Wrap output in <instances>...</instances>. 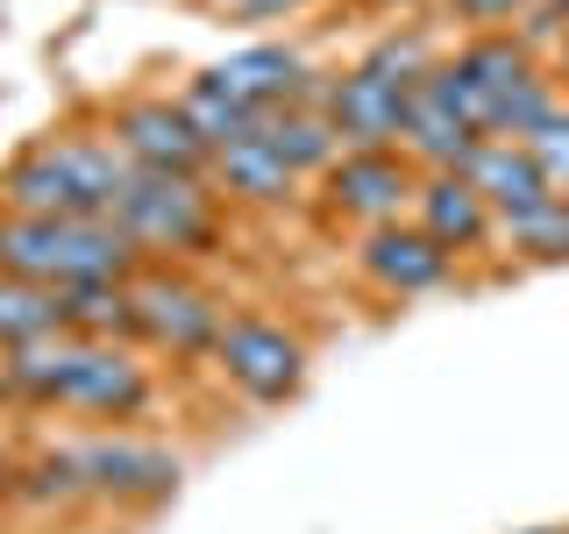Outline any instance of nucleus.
Returning a JSON list of instances; mask_svg holds the SVG:
<instances>
[{"mask_svg": "<svg viewBox=\"0 0 569 534\" xmlns=\"http://www.w3.org/2000/svg\"><path fill=\"white\" fill-rule=\"evenodd\" d=\"M0 392L29 414H71L93 427H136L157 414L164 378L157 356L136 343H86V335H43V343L0 349Z\"/></svg>", "mask_w": 569, "mask_h": 534, "instance_id": "f257e3e1", "label": "nucleus"}, {"mask_svg": "<svg viewBox=\"0 0 569 534\" xmlns=\"http://www.w3.org/2000/svg\"><path fill=\"white\" fill-rule=\"evenodd\" d=\"M14 498H22V456L0 449V506H14Z\"/></svg>", "mask_w": 569, "mask_h": 534, "instance_id": "bb28decb", "label": "nucleus"}, {"mask_svg": "<svg viewBox=\"0 0 569 534\" xmlns=\"http://www.w3.org/2000/svg\"><path fill=\"white\" fill-rule=\"evenodd\" d=\"M477 121L462 115V107L449 100V86L427 71V79L413 86V100H406V129H399V150L413 157L420 171H462L470 165V150H477Z\"/></svg>", "mask_w": 569, "mask_h": 534, "instance_id": "2eb2a0df", "label": "nucleus"}, {"mask_svg": "<svg viewBox=\"0 0 569 534\" xmlns=\"http://www.w3.org/2000/svg\"><path fill=\"white\" fill-rule=\"evenodd\" d=\"M556 79H562V93H569V36H562V50H556Z\"/></svg>", "mask_w": 569, "mask_h": 534, "instance_id": "cd10ccee", "label": "nucleus"}, {"mask_svg": "<svg viewBox=\"0 0 569 534\" xmlns=\"http://www.w3.org/2000/svg\"><path fill=\"white\" fill-rule=\"evenodd\" d=\"M22 498H29V506H86L71 442H50V449H29L22 456Z\"/></svg>", "mask_w": 569, "mask_h": 534, "instance_id": "4be33fe9", "label": "nucleus"}, {"mask_svg": "<svg viewBox=\"0 0 569 534\" xmlns=\"http://www.w3.org/2000/svg\"><path fill=\"white\" fill-rule=\"evenodd\" d=\"M107 214L129 228V243L150 264H207V257H221V243H228V200L207 178L136 165L121 178V192L107 200Z\"/></svg>", "mask_w": 569, "mask_h": 534, "instance_id": "7ed1b4c3", "label": "nucleus"}, {"mask_svg": "<svg viewBox=\"0 0 569 534\" xmlns=\"http://www.w3.org/2000/svg\"><path fill=\"white\" fill-rule=\"evenodd\" d=\"M100 121H107V136L129 150V165H142V171H178V178H207L213 171V150H207V136L186 121L178 93L136 86V93H121Z\"/></svg>", "mask_w": 569, "mask_h": 534, "instance_id": "9d476101", "label": "nucleus"}, {"mask_svg": "<svg viewBox=\"0 0 569 534\" xmlns=\"http://www.w3.org/2000/svg\"><path fill=\"white\" fill-rule=\"evenodd\" d=\"M435 8L456 36H470V29H512L533 0H435Z\"/></svg>", "mask_w": 569, "mask_h": 534, "instance_id": "b1692460", "label": "nucleus"}, {"mask_svg": "<svg viewBox=\"0 0 569 534\" xmlns=\"http://www.w3.org/2000/svg\"><path fill=\"white\" fill-rule=\"evenodd\" d=\"M64 335H86V343H136V307L129 285H71L64 293Z\"/></svg>", "mask_w": 569, "mask_h": 534, "instance_id": "412c9836", "label": "nucleus"}, {"mask_svg": "<svg viewBox=\"0 0 569 534\" xmlns=\"http://www.w3.org/2000/svg\"><path fill=\"white\" fill-rule=\"evenodd\" d=\"M136 307V349L164 356V364H207L221 343V320L236 314L192 264H142L129 278Z\"/></svg>", "mask_w": 569, "mask_h": 534, "instance_id": "423d86ee", "label": "nucleus"}, {"mask_svg": "<svg viewBox=\"0 0 569 534\" xmlns=\"http://www.w3.org/2000/svg\"><path fill=\"white\" fill-rule=\"evenodd\" d=\"M406 86H391L378 79L370 65H342L328 79V115H335V129H342L349 150H399V129H406Z\"/></svg>", "mask_w": 569, "mask_h": 534, "instance_id": "4468645a", "label": "nucleus"}, {"mask_svg": "<svg viewBox=\"0 0 569 534\" xmlns=\"http://www.w3.org/2000/svg\"><path fill=\"white\" fill-rule=\"evenodd\" d=\"M257 136L271 142V150L284 157V165H292L299 178H307V186H313V178H320V171L335 165V157L349 150V142H342V129H335V115H328V107H313V100L271 107V115H263V129H257Z\"/></svg>", "mask_w": 569, "mask_h": 534, "instance_id": "a211bd4d", "label": "nucleus"}, {"mask_svg": "<svg viewBox=\"0 0 569 534\" xmlns=\"http://www.w3.org/2000/svg\"><path fill=\"white\" fill-rule=\"evenodd\" d=\"M498 264L506 271H562L569 264V200H533L520 214H498Z\"/></svg>", "mask_w": 569, "mask_h": 534, "instance_id": "dca6fc26", "label": "nucleus"}, {"mask_svg": "<svg viewBox=\"0 0 569 534\" xmlns=\"http://www.w3.org/2000/svg\"><path fill=\"white\" fill-rule=\"evenodd\" d=\"M207 186L228 200V214H292L299 200H307V178H299L284 157L271 150L263 136L249 142H228V150H213V171Z\"/></svg>", "mask_w": 569, "mask_h": 534, "instance_id": "ddd939ff", "label": "nucleus"}, {"mask_svg": "<svg viewBox=\"0 0 569 534\" xmlns=\"http://www.w3.org/2000/svg\"><path fill=\"white\" fill-rule=\"evenodd\" d=\"M556 8H562V14H569V0H556Z\"/></svg>", "mask_w": 569, "mask_h": 534, "instance_id": "7c9ffc66", "label": "nucleus"}, {"mask_svg": "<svg viewBox=\"0 0 569 534\" xmlns=\"http://www.w3.org/2000/svg\"><path fill=\"white\" fill-rule=\"evenodd\" d=\"M0 236H8V214H0Z\"/></svg>", "mask_w": 569, "mask_h": 534, "instance_id": "c756f323", "label": "nucleus"}, {"mask_svg": "<svg viewBox=\"0 0 569 534\" xmlns=\"http://www.w3.org/2000/svg\"><path fill=\"white\" fill-rule=\"evenodd\" d=\"M0 406H8V392H0Z\"/></svg>", "mask_w": 569, "mask_h": 534, "instance_id": "2f4dec72", "label": "nucleus"}, {"mask_svg": "<svg viewBox=\"0 0 569 534\" xmlns=\"http://www.w3.org/2000/svg\"><path fill=\"white\" fill-rule=\"evenodd\" d=\"M527 150H533V165H541L548 192H556V200H569V107H562V115H548L541 129L527 136Z\"/></svg>", "mask_w": 569, "mask_h": 534, "instance_id": "5701e85b", "label": "nucleus"}, {"mask_svg": "<svg viewBox=\"0 0 569 534\" xmlns=\"http://www.w3.org/2000/svg\"><path fill=\"white\" fill-rule=\"evenodd\" d=\"M43 335H64V293H58V285L0 271V349L43 343Z\"/></svg>", "mask_w": 569, "mask_h": 534, "instance_id": "aec40b11", "label": "nucleus"}, {"mask_svg": "<svg viewBox=\"0 0 569 534\" xmlns=\"http://www.w3.org/2000/svg\"><path fill=\"white\" fill-rule=\"evenodd\" d=\"M527 534H569V527H527Z\"/></svg>", "mask_w": 569, "mask_h": 534, "instance_id": "c85d7f7f", "label": "nucleus"}, {"mask_svg": "<svg viewBox=\"0 0 569 534\" xmlns=\"http://www.w3.org/2000/svg\"><path fill=\"white\" fill-rule=\"evenodd\" d=\"M142 249L129 243V228L114 214H50V221H8L0 236V271L36 278V285H129L142 271Z\"/></svg>", "mask_w": 569, "mask_h": 534, "instance_id": "20e7f679", "label": "nucleus"}, {"mask_svg": "<svg viewBox=\"0 0 569 534\" xmlns=\"http://www.w3.org/2000/svg\"><path fill=\"white\" fill-rule=\"evenodd\" d=\"M413 221L449 249L456 264H477V257H498V214L491 200L470 186L462 171H427L420 192H413Z\"/></svg>", "mask_w": 569, "mask_h": 534, "instance_id": "f8f14e48", "label": "nucleus"}, {"mask_svg": "<svg viewBox=\"0 0 569 534\" xmlns=\"http://www.w3.org/2000/svg\"><path fill=\"white\" fill-rule=\"evenodd\" d=\"M349 271L370 285L378 299H427V293H449V285H462V264L441 249L427 228L406 214V221H385L370 228V236L349 243Z\"/></svg>", "mask_w": 569, "mask_h": 534, "instance_id": "1a4fd4ad", "label": "nucleus"}, {"mask_svg": "<svg viewBox=\"0 0 569 534\" xmlns=\"http://www.w3.org/2000/svg\"><path fill=\"white\" fill-rule=\"evenodd\" d=\"M178 93V107H186V121L207 136V150H228V142H249L263 129V107H249V100H236L213 71H192V79H178L171 86Z\"/></svg>", "mask_w": 569, "mask_h": 534, "instance_id": "6ab92c4d", "label": "nucleus"}, {"mask_svg": "<svg viewBox=\"0 0 569 534\" xmlns=\"http://www.w3.org/2000/svg\"><path fill=\"white\" fill-rule=\"evenodd\" d=\"M213 79L228 86L236 100H249V107H292V100H313V107H328V79L335 71H320V65H307V50L299 43H284V36H257V43H236L221 65H207Z\"/></svg>", "mask_w": 569, "mask_h": 534, "instance_id": "9b49d317", "label": "nucleus"}, {"mask_svg": "<svg viewBox=\"0 0 569 534\" xmlns=\"http://www.w3.org/2000/svg\"><path fill=\"white\" fill-rule=\"evenodd\" d=\"M307 8H320V0H236L242 22H292V14H307Z\"/></svg>", "mask_w": 569, "mask_h": 534, "instance_id": "393cba45", "label": "nucleus"}, {"mask_svg": "<svg viewBox=\"0 0 569 534\" xmlns=\"http://www.w3.org/2000/svg\"><path fill=\"white\" fill-rule=\"evenodd\" d=\"M356 14H378V22H391V14H420V8H435V0H349Z\"/></svg>", "mask_w": 569, "mask_h": 534, "instance_id": "a878e982", "label": "nucleus"}, {"mask_svg": "<svg viewBox=\"0 0 569 534\" xmlns=\"http://www.w3.org/2000/svg\"><path fill=\"white\" fill-rule=\"evenodd\" d=\"M71 463H79L86 506H114V513H150L164 506L186 477V463L157 442L129 435V427H93L86 442H71Z\"/></svg>", "mask_w": 569, "mask_h": 534, "instance_id": "6e6552de", "label": "nucleus"}, {"mask_svg": "<svg viewBox=\"0 0 569 534\" xmlns=\"http://www.w3.org/2000/svg\"><path fill=\"white\" fill-rule=\"evenodd\" d=\"M420 165L406 150H342L328 171L313 178L307 207L320 228H342V236H370L385 221H406L420 192Z\"/></svg>", "mask_w": 569, "mask_h": 534, "instance_id": "0eeeda50", "label": "nucleus"}, {"mask_svg": "<svg viewBox=\"0 0 569 534\" xmlns=\"http://www.w3.org/2000/svg\"><path fill=\"white\" fill-rule=\"evenodd\" d=\"M462 178L491 200V214H520L533 200H548V178H541V165H533V150L512 142V136H485L470 150V165H462Z\"/></svg>", "mask_w": 569, "mask_h": 534, "instance_id": "f3484780", "label": "nucleus"}, {"mask_svg": "<svg viewBox=\"0 0 569 534\" xmlns=\"http://www.w3.org/2000/svg\"><path fill=\"white\" fill-rule=\"evenodd\" d=\"M435 79L449 86V100L477 121V136H512L527 142L548 115H562L569 93L556 79V65L541 50L520 43V29H470L441 50Z\"/></svg>", "mask_w": 569, "mask_h": 534, "instance_id": "f03ea898", "label": "nucleus"}, {"mask_svg": "<svg viewBox=\"0 0 569 534\" xmlns=\"http://www.w3.org/2000/svg\"><path fill=\"white\" fill-rule=\"evenodd\" d=\"M213 378L236 392L242 406H292L313 385V343L299 320L263 314V307H236L221 320V343H213Z\"/></svg>", "mask_w": 569, "mask_h": 534, "instance_id": "39448f33", "label": "nucleus"}]
</instances>
